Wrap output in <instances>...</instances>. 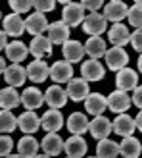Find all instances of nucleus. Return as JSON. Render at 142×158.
<instances>
[{
    "mask_svg": "<svg viewBox=\"0 0 142 158\" xmlns=\"http://www.w3.org/2000/svg\"><path fill=\"white\" fill-rule=\"evenodd\" d=\"M136 125H135V118H131L127 114H117V118L112 122V131L117 133L119 137H132Z\"/></svg>",
    "mask_w": 142,
    "mask_h": 158,
    "instance_id": "obj_11",
    "label": "nucleus"
},
{
    "mask_svg": "<svg viewBox=\"0 0 142 158\" xmlns=\"http://www.w3.org/2000/svg\"><path fill=\"white\" fill-rule=\"evenodd\" d=\"M108 39H109V43L113 46L123 48L127 43H131V33H129L127 25H123V23H113V25L109 27V31H108Z\"/></svg>",
    "mask_w": 142,
    "mask_h": 158,
    "instance_id": "obj_19",
    "label": "nucleus"
},
{
    "mask_svg": "<svg viewBox=\"0 0 142 158\" xmlns=\"http://www.w3.org/2000/svg\"><path fill=\"white\" fill-rule=\"evenodd\" d=\"M89 131L96 141L108 139V135L112 133V122L106 116H94L92 122H89Z\"/></svg>",
    "mask_w": 142,
    "mask_h": 158,
    "instance_id": "obj_8",
    "label": "nucleus"
},
{
    "mask_svg": "<svg viewBox=\"0 0 142 158\" xmlns=\"http://www.w3.org/2000/svg\"><path fill=\"white\" fill-rule=\"evenodd\" d=\"M44 100L52 110H60L67 104V93L61 89V85H50L44 93Z\"/></svg>",
    "mask_w": 142,
    "mask_h": 158,
    "instance_id": "obj_7",
    "label": "nucleus"
},
{
    "mask_svg": "<svg viewBox=\"0 0 142 158\" xmlns=\"http://www.w3.org/2000/svg\"><path fill=\"white\" fill-rule=\"evenodd\" d=\"M138 72L142 73V54H140V56H138Z\"/></svg>",
    "mask_w": 142,
    "mask_h": 158,
    "instance_id": "obj_45",
    "label": "nucleus"
},
{
    "mask_svg": "<svg viewBox=\"0 0 142 158\" xmlns=\"http://www.w3.org/2000/svg\"><path fill=\"white\" fill-rule=\"evenodd\" d=\"M108 46H106V41L102 37H89V41L85 44V54H89L90 60H98L106 54Z\"/></svg>",
    "mask_w": 142,
    "mask_h": 158,
    "instance_id": "obj_29",
    "label": "nucleus"
},
{
    "mask_svg": "<svg viewBox=\"0 0 142 158\" xmlns=\"http://www.w3.org/2000/svg\"><path fill=\"white\" fill-rule=\"evenodd\" d=\"M142 152L140 141L135 137H123V143H119V154L123 158H138Z\"/></svg>",
    "mask_w": 142,
    "mask_h": 158,
    "instance_id": "obj_32",
    "label": "nucleus"
},
{
    "mask_svg": "<svg viewBox=\"0 0 142 158\" xmlns=\"http://www.w3.org/2000/svg\"><path fill=\"white\" fill-rule=\"evenodd\" d=\"M15 125H18V118L10 110H0V133H12L15 131Z\"/></svg>",
    "mask_w": 142,
    "mask_h": 158,
    "instance_id": "obj_34",
    "label": "nucleus"
},
{
    "mask_svg": "<svg viewBox=\"0 0 142 158\" xmlns=\"http://www.w3.org/2000/svg\"><path fill=\"white\" fill-rule=\"evenodd\" d=\"M10 8L14 10V14H25V12H31L33 8V0H10Z\"/></svg>",
    "mask_w": 142,
    "mask_h": 158,
    "instance_id": "obj_36",
    "label": "nucleus"
},
{
    "mask_svg": "<svg viewBox=\"0 0 142 158\" xmlns=\"http://www.w3.org/2000/svg\"><path fill=\"white\" fill-rule=\"evenodd\" d=\"M127 19L132 27H136L140 29L142 27V0H136L135 6H131L129 8V12H127Z\"/></svg>",
    "mask_w": 142,
    "mask_h": 158,
    "instance_id": "obj_35",
    "label": "nucleus"
},
{
    "mask_svg": "<svg viewBox=\"0 0 142 158\" xmlns=\"http://www.w3.org/2000/svg\"><path fill=\"white\" fill-rule=\"evenodd\" d=\"M50 77H52V81L54 83H67L73 79V68H71L69 62L65 60H58V62H54V64L50 66Z\"/></svg>",
    "mask_w": 142,
    "mask_h": 158,
    "instance_id": "obj_9",
    "label": "nucleus"
},
{
    "mask_svg": "<svg viewBox=\"0 0 142 158\" xmlns=\"http://www.w3.org/2000/svg\"><path fill=\"white\" fill-rule=\"evenodd\" d=\"M65 93H67V98L75 100V102H81V100H85V98L90 94L89 81H85L83 77H73L71 81H67Z\"/></svg>",
    "mask_w": 142,
    "mask_h": 158,
    "instance_id": "obj_4",
    "label": "nucleus"
},
{
    "mask_svg": "<svg viewBox=\"0 0 142 158\" xmlns=\"http://www.w3.org/2000/svg\"><path fill=\"white\" fill-rule=\"evenodd\" d=\"M131 102H132L136 108L142 110V85H138L136 89H135V93H132V97H131Z\"/></svg>",
    "mask_w": 142,
    "mask_h": 158,
    "instance_id": "obj_41",
    "label": "nucleus"
},
{
    "mask_svg": "<svg viewBox=\"0 0 142 158\" xmlns=\"http://www.w3.org/2000/svg\"><path fill=\"white\" fill-rule=\"evenodd\" d=\"M67 129L71 135H83L85 131H89V118L83 112H73L67 120Z\"/></svg>",
    "mask_w": 142,
    "mask_h": 158,
    "instance_id": "obj_30",
    "label": "nucleus"
},
{
    "mask_svg": "<svg viewBox=\"0 0 142 158\" xmlns=\"http://www.w3.org/2000/svg\"><path fill=\"white\" fill-rule=\"evenodd\" d=\"M64 125V116H61L60 110H46L41 118V127L46 131V133H56L58 129H61Z\"/></svg>",
    "mask_w": 142,
    "mask_h": 158,
    "instance_id": "obj_16",
    "label": "nucleus"
},
{
    "mask_svg": "<svg viewBox=\"0 0 142 158\" xmlns=\"http://www.w3.org/2000/svg\"><path fill=\"white\" fill-rule=\"evenodd\" d=\"M106 108H108V100H106L104 94H100V93H90L89 97L85 98V110L89 114L102 116Z\"/></svg>",
    "mask_w": 142,
    "mask_h": 158,
    "instance_id": "obj_23",
    "label": "nucleus"
},
{
    "mask_svg": "<svg viewBox=\"0 0 142 158\" xmlns=\"http://www.w3.org/2000/svg\"><path fill=\"white\" fill-rule=\"evenodd\" d=\"M21 104V97L12 87L0 89V110H14Z\"/></svg>",
    "mask_w": 142,
    "mask_h": 158,
    "instance_id": "obj_31",
    "label": "nucleus"
},
{
    "mask_svg": "<svg viewBox=\"0 0 142 158\" xmlns=\"http://www.w3.org/2000/svg\"><path fill=\"white\" fill-rule=\"evenodd\" d=\"M81 75L85 81H100V79H104L106 75V68L100 64L98 60H86L83 62V66H81Z\"/></svg>",
    "mask_w": 142,
    "mask_h": 158,
    "instance_id": "obj_15",
    "label": "nucleus"
},
{
    "mask_svg": "<svg viewBox=\"0 0 142 158\" xmlns=\"http://www.w3.org/2000/svg\"><path fill=\"white\" fill-rule=\"evenodd\" d=\"M4 79H6L8 87H12V89H15V87H21L23 83H25V79H27L25 68H21L19 64L8 66L6 72H4Z\"/></svg>",
    "mask_w": 142,
    "mask_h": 158,
    "instance_id": "obj_24",
    "label": "nucleus"
},
{
    "mask_svg": "<svg viewBox=\"0 0 142 158\" xmlns=\"http://www.w3.org/2000/svg\"><path fill=\"white\" fill-rule=\"evenodd\" d=\"M0 18H2V14H0Z\"/></svg>",
    "mask_w": 142,
    "mask_h": 158,
    "instance_id": "obj_49",
    "label": "nucleus"
},
{
    "mask_svg": "<svg viewBox=\"0 0 142 158\" xmlns=\"http://www.w3.org/2000/svg\"><path fill=\"white\" fill-rule=\"evenodd\" d=\"M121 158H123V156H121Z\"/></svg>",
    "mask_w": 142,
    "mask_h": 158,
    "instance_id": "obj_50",
    "label": "nucleus"
},
{
    "mask_svg": "<svg viewBox=\"0 0 142 158\" xmlns=\"http://www.w3.org/2000/svg\"><path fill=\"white\" fill-rule=\"evenodd\" d=\"M4 33L8 37H21L23 31H25V19H21V15L18 14H10L4 18Z\"/></svg>",
    "mask_w": 142,
    "mask_h": 158,
    "instance_id": "obj_22",
    "label": "nucleus"
},
{
    "mask_svg": "<svg viewBox=\"0 0 142 158\" xmlns=\"http://www.w3.org/2000/svg\"><path fill=\"white\" fill-rule=\"evenodd\" d=\"M19 97H21V104L25 106L29 112H35L37 108H41L44 104V93H41L37 87H27Z\"/></svg>",
    "mask_w": 142,
    "mask_h": 158,
    "instance_id": "obj_14",
    "label": "nucleus"
},
{
    "mask_svg": "<svg viewBox=\"0 0 142 158\" xmlns=\"http://www.w3.org/2000/svg\"><path fill=\"white\" fill-rule=\"evenodd\" d=\"M25 73L33 83H44L50 77V66H46L44 60H33L25 68Z\"/></svg>",
    "mask_w": 142,
    "mask_h": 158,
    "instance_id": "obj_10",
    "label": "nucleus"
},
{
    "mask_svg": "<svg viewBox=\"0 0 142 158\" xmlns=\"http://www.w3.org/2000/svg\"><path fill=\"white\" fill-rule=\"evenodd\" d=\"M131 44H132V48L142 52V27L136 29L135 33H131Z\"/></svg>",
    "mask_w": 142,
    "mask_h": 158,
    "instance_id": "obj_39",
    "label": "nucleus"
},
{
    "mask_svg": "<svg viewBox=\"0 0 142 158\" xmlns=\"http://www.w3.org/2000/svg\"><path fill=\"white\" fill-rule=\"evenodd\" d=\"M38 147H41V143L33 137V135H25L19 139L18 143V154L23 156V158H35L37 152H38Z\"/></svg>",
    "mask_w": 142,
    "mask_h": 158,
    "instance_id": "obj_28",
    "label": "nucleus"
},
{
    "mask_svg": "<svg viewBox=\"0 0 142 158\" xmlns=\"http://www.w3.org/2000/svg\"><path fill=\"white\" fill-rule=\"evenodd\" d=\"M61 52H64V60L65 62H69V64H77V62H81L83 56H85V44L69 39V41L61 46Z\"/></svg>",
    "mask_w": 142,
    "mask_h": 158,
    "instance_id": "obj_21",
    "label": "nucleus"
},
{
    "mask_svg": "<svg viewBox=\"0 0 142 158\" xmlns=\"http://www.w3.org/2000/svg\"><path fill=\"white\" fill-rule=\"evenodd\" d=\"M29 52L35 56V60H42V58H48L52 54V43L48 41V37H33V41L29 44Z\"/></svg>",
    "mask_w": 142,
    "mask_h": 158,
    "instance_id": "obj_18",
    "label": "nucleus"
},
{
    "mask_svg": "<svg viewBox=\"0 0 142 158\" xmlns=\"http://www.w3.org/2000/svg\"><path fill=\"white\" fill-rule=\"evenodd\" d=\"M12 148H14V139L10 135H2L0 133V156L12 154Z\"/></svg>",
    "mask_w": 142,
    "mask_h": 158,
    "instance_id": "obj_38",
    "label": "nucleus"
},
{
    "mask_svg": "<svg viewBox=\"0 0 142 158\" xmlns=\"http://www.w3.org/2000/svg\"><path fill=\"white\" fill-rule=\"evenodd\" d=\"M85 19V8L81 6V2H69L65 4L64 12H61V21L67 27H77L81 25Z\"/></svg>",
    "mask_w": 142,
    "mask_h": 158,
    "instance_id": "obj_3",
    "label": "nucleus"
},
{
    "mask_svg": "<svg viewBox=\"0 0 142 158\" xmlns=\"http://www.w3.org/2000/svg\"><path fill=\"white\" fill-rule=\"evenodd\" d=\"M41 147H42L44 154H48L52 158V156L61 154V151H64V141H61V137L58 135V133H46Z\"/></svg>",
    "mask_w": 142,
    "mask_h": 158,
    "instance_id": "obj_26",
    "label": "nucleus"
},
{
    "mask_svg": "<svg viewBox=\"0 0 142 158\" xmlns=\"http://www.w3.org/2000/svg\"><path fill=\"white\" fill-rule=\"evenodd\" d=\"M127 12H129V8L123 0H112V2L104 4V14L102 15L106 18V21L119 23L123 21V18H127Z\"/></svg>",
    "mask_w": 142,
    "mask_h": 158,
    "instance_id": "obj_6",
    "label": "nucleus"
},
{
    "mask_svg": "<svg viewBox=\"0 0 142 158\" xmlns=\"http://www.w3.org/2000/svg\"><path fill=\"white\" fill-rule=\"evenodd\" d=\"M18 127L27 133V135H33L35 131H38V127H41V118H38L35 112H23L19 118H18Z\"/></svg>",
    "mask_w": 142,
    "mask_h": 158,
    "instance_id": "obj_27",
    "label": "nucleus"
},
{
    "mask_svg": "<svg viewBox=\"0 0 142 158\" xmlns=\"http://www.w3.org/2000/svg\"><path fill=\"white\" fill-rule=\"evenodd\" d=\"M33 8L38 14H48L56 8V2L54 0H33Z\"/></svg>",
    "mask_w": 142,
    "mask_h": 158,
    "instance_id": "obj_37",
    "label": "nucleus"
},
{
    "mask_svg": "<svg viewBox=\"0 0 142 158\" xmlns=\"http://www.w3.org/2000/svg\"><path fill=\"white\" fill-rule=\"evenodd\" d=\"M81 6L85 8V10L98 12L100 8H104V2H102V0H85V2H81Z\"/></svg>",
    "mask_w": 142,
    "mask_h": 158,
    "instance_id": "obj_40",
    "label": "nucleus"
},
{
    "mask_svg": "<svg viewBox=\"0 0 142 158\" xmlns=\"http://www.w3.org/2000/svg\"><path fill=\"white\" fill-rule=\"evenodd\" d=\"M48 41L52 44H60V46H64L69 41V27L61 19L48 25Z\"/></svg>",
    "mask_w": 142,
    "mask_h": 158,
    "instance_id": "obj_17",
    "label": "nucleus"
},
{
    "mask_svg": "<svg viewBox=\"0 0 142 158\" xmlns=\"http://www.w3.org/2000/svg\"><path fill=\"white\" fill-rule=\"evenodd\" d=\"M115 85H117V91H135L138 87V73L131 68H123L117 72L115 75Z\"/></svg>",
    "mask_w": 142,
    "mask_h": 158,
    "instance_id": "obj_5",
    "label": "nucleus"
},
{
    "mask_svg": "<svg viewBox=\"0 0 142 158\" xmlns=\"http://www.w3.org/2000/svg\"><path fill=\"white\" fill-rule=\"evenodd\" d=\"M35 158H50V156H48V154H37Z\"/></svg>",
    "mask_w": 142,
    "mask_h": 158,
    "instance_id": "obj_47",
    "label": "nucleus"
},
{
    "mask_svg": "<svg viewBox=\"0 0 142 158\" xmlns=\"http://www.w3.org/2000/svg\"><path fill=\"white\" fill-rule=\"evenodd\" d=\"M83 29H85V33L90 35V37H100V35L108 29V21H106V18H104L102 14L90 12V14L83 19Z\"/></svg>",
    "mask_w": 142,
    "mask_h": 158,
    "instance_id": "obj_1",
    "label": "nucleus"
},
{
    "mask_svg": "<svg viewBox=\"0 0 142 158\" xmlns=\"http://www.w3.org/2000/svg\"><path fill=\"white\" fill-rule=\"evenodd\" d=\"M89 158H96V156H89Z\"/></svg>",
    "mask_w": 142,
    "mask_h": 158,
    "instance_id": "obj_48",
    "label": "nucleus"
},
{
    "mask_svg": "<svg viewBox=\"0 0 142 158\" xmlns=\"http://www.w3.org/2000/svg\"><path fill=\"white\" fill-rule=\"evenodd\" d=\"M108 100V108L112 110L113 114H123V112H127V110L131 108V97L125 91H113L109 97L106 98Z\"/></svg>",
    "mask_w": 142,
    "mask_h": 158,
    "instance_id": "obj_13",
    "label": "nucleus"
},
{
    "mask_svg": "<svg viewBox=\"0 0 142 158\" xmlns=\"http://www.w3.org/2000/svg\"><path fill=\"white\" fill-rule=\"evenodd\" d=\"M135 125H136V129H140V131H142V110L138 112V116L135 118Z\"/></svg>",
    "mask_w": 142,
    "mask_h": 158,
    "instance_id": "obj_43",
    "label": "nucleus"
},
{
    "mask_svg": "<svg viewBox=\"0 0 142 158\" xmlns=\"http://www.w3.org/2000/svg\"><path fill=\"white\" fill-rule=\"evenodd\" d=\"M48 25H50V23L46 21V15L44 14H38V12L31 14L29 18L25 19V31L31 33V35H35V37L42 35L44 31H48Z\"/></svg>",
    "mask_w": 142,
    "mask_h": 158,
    "instance_id": "obj_20",
    "label": "nucleus"
},
{
    "mask_svg": "<svg viewBox=\"0 0 142 158\" xmlns=\"http://www.w3.org/2000/svg\"><path fill=\"white\" fill-rule=\"evenodd\" d=\"M104 58H106L108 69H113V72H119V69L127 68V64H129V54L125 52V48H119V46L108 48Z\"/></svg>",
    "mask_w": 142,
    "mask_h": 158,
    "instance_id": "obj_2",
    "label": "nucleus"
},
{
    "mask_svg": "<svg viewBox=\"0 0 142 158\" xmlns=\"http://www.w3.org/2000/svg\"><path fill=\"white\" fill-rule=\"evenodd\" d=\"M8 44V35L4 33V31H0V50H4Z\"/></svg>",
    "mask_w": 142,
    "mask_h": 158,
    "instance_id": "obj_42",
    "label": "nucleus"
},
{
    "mask_svg": "<svg viewBox=\"0 0 142 158\" xmlns=\"http://www.w3.org/2000/svg\"><path fill=\"white\" fill-rule=\"evenodd\" d=\"M4 50H6L8 60H12V64H19V62H23V60L27 58L29 46L25 43H21V41H12V43L6 44Z\"/></svg>",
    "mask_w": 142,
    "mask_h": 158,
    "instance_id": "obj_25",
    "label": "nucleus"
},
{
    "mask_svg": "<svg viewBox=\"0 0 142 158\" xmlns=\"http://www.w3.org/2000/svg\"><path fill=\"white\" fill-rule=\"evenodd\" d=\"M86 141L83 139V135H71L67 141H64V151L67 154V158H83L86 154Z\"/></svg>",
    "mask_w": 142,
    "mask_h": 158,
    "instance_id": "obj_12",
    "label": "nucleus"
},
{
    "mask_svg": "<svg viewBox=\"0 0 142 158\" xmlns=\"http://www.w3.org/2000/svg\"><path fill=\"white\" fill-rule=\"evenodd\" d=\"M6 158H23V156H19V154H8Z\"/></svg>",
    "mask_w": 142,
    "mask_h": 158,
    "instance_id": "obj_46",
    "label": "nucleus"
},
{
    "mask_svg": "<svg viewBox=\"0 0 142 158\" xmlns=\"http://www.w3.org/2000/svg\"><path fill=\"white\" fill-rule=\"evenodd\" d=\"M119 156V143L112 139H102L96 145V158H117Z\"/></svg>",
    "mask_w": 142,
    "mask_h": 158,
    "instance_id": "obj_33",
    "label": "nucleus"
},
{
    "mask_svg": "<svg viewBox=\"0 0 142 158\" xmlns=\"http://www.w3.org/2000/svg\"><path fill=\"white\" fill-rule=\"evenodd\" d=\"M6 68H8V66H6V62H4V58L0 56V73H4V72H6Z\"/></svg>",
    "mask_w": 142,
    "mask_h": 158,
    "instance_id": "obj_44",
    "label": "nucleus"
}]
</instances>
